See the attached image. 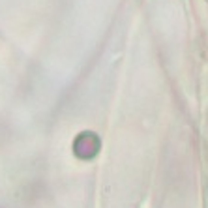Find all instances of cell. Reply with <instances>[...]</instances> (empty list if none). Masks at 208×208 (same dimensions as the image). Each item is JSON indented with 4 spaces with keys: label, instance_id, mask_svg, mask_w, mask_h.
<instances>
[{
    "label": "cell",
    "instance_id": "obj_1",
    "mask_svg": "<svg viewBox=\"0 0 208 208\" xmlns=\"http://www.w3.org/2000/svg\"><path fill=\"white\" fill-rule=\"evenodd\" d=\"M98 148H100V139L92 131H85V133L77 135V139L73 141V152L81 159H88V157L96 156Z\"/></svg>",
    "mask_w": 208,
    "mask_h": 208
}]
</instances>
